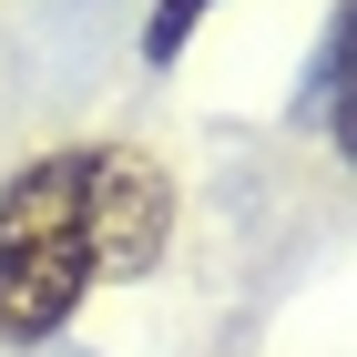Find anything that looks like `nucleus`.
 Segmentation results:
<instances>
[{
    "label": "nucleus",
    "mask_w": 357,
    "mask_h": 357,
    "mask_svg": "<svg viewBox=\"0 0 357 357\" xmlns=\"http://www.w3.org/2000/svg\"><path fill=\"white\" fill-rule=\"evenodd\" d=\"M327 123H337V153L357 164V0L337 21V61H327Z\"/></svg>",
    "instance_id": "nucleus-3"
},
{
    "label": "nucleus",
    "mask_w": 357,
    "mask_h": 357,
    "mask_svg": "<svg viewBox=\"0 0 357 357\" xmlns=\"http://www.w3.org/2000/svg\"><path fill=\"white\" fill-rule=\"evenodd\" d=\"M92 164V235H102V286L112 275H153L174 245V174L143 143H82Z\"/></svg>",
    "instance_id": "nucleus-2"
},
{
    "label": "nucleus",
    "mask_w": 357,
    "mask_h": 357,
    "mask_svg": "<svg viewBox=\"0 0 357 357\" xmlns=\"http://www.w3.org/2000/svg\"><path fill=\"white\" fill-rule=\"evenodd\" d=\"M204 10H215V0H153V10H143V61H174Z\"/></svg>",
    "instance_id": "nucleus-4"
},
{
    "label": "nucleus",
    "mask_w": 357,
    "mask_h": 357,
    "mask_svg": "<svg viewBox=\"0 0 357 357\" xmlns=\"http://www.w3.org/2000/svg\"><path fill=\"white\" fill-rule=\"evenodd\" d=\"M92 286H102L92 164H82V143H52L0 184V347L61 337Z\"/></svg>",
    "instance_id": "nucleus-1"
}]
</instances>
